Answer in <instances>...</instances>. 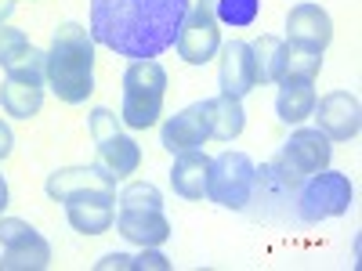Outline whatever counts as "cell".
Listing matches in <instances>:
<instances>
[{
  "label": "cell",
  "mask_w": 362,
  "mask_h": 271,
  "mask_svg": "<svg viewBox=\"0 0 362 271\" xmlns=\"http://www.w3.org/2000/svg\"><path fill=\"white\" fill-rule=\"evenodd\" d=\"M189 0H90V40L141 62L160 58L177 40Z\"/></svg>",
  "instance_id": "1"
},
{
  "label": "cell",
  "mask_w": 362,
  "mask_h": 271,
  "mask_svg": "<svg viewBox=\"0 0 362 271\" xmlns=\"http://www.w3.org/2000/svg\"><path fill=\"white\" fill-rule=\"evenodd\" d=\"M44 80L66 105H80L90 98V90H95V40L83 25L62 22L54 29Z\"/></svg>",
  "instance_id": "2"
},
{
  "label": "cell",
  "mask_w": 362,
  "mask_h": 271,
  "mask_svg": "<svg viewBox=\"0 0 362 271\" xmlns=\"http://www.w3.org/2000/svg\"><path fill=\"white\" fill-rule=\"evenodd\" d=\"M163 95H167V73L156 58L131 62L124 73V112H119V119L131 131L153 127L163 112Z\"/></svg>",
  "instance_id": "3"
},
{
  "label": "cell",
  "mask_w": 362,
  "mask_h": 271,
  "mask_svg": "<svg viewBox=\"0 0 362 271\" xmlns=\"http://www.w3.org/2000/svg\"><path fill=\"white\" fill-rule=\"evenodd\" d=\"M329 156H334V148H329V138L315 127V131H293L290 141L279 148V156L272 159L264 170L279 181L286 192H293L305 177L319 174L329 167Z\"/></svg>",
  "instance_id": "4"
},
{
  "label": "cell",
  "mask_w": 362,
  "mask_h": 271,
  "mask_svg": "<svg viewBox=\"0 0 362 271\" xmlns=\"http://www.w3.org/2000/svg\"><path fill=\"white\" fill-rule=\"evenodd\" d=\"M257 188V167L247 152H221L206 170V199L225 210H243Z\"/></svg>",
  "instance_id": "5"
},
{
  "label": "cell",
  "mask_w": 362,
  "mask_h": 271,
  "mask_svg": "<svg viewBox=\"0 0 362 271\" xmlns=\"http://www.w3.org/2000/svg\"><path fill=\"white\" fill-rule=\"evenodd\" d=\"M351 181L337 170H319L305 177V188L297 192V217L305 224H319L326 217H344L351 206Z\"/></svg>",
  "instance_id": "6"
},
{
  "label": "cell",
  "mask_w": 362,
  "mask_h": 271,
  "mask_svg": "<svg viewBox=\"0 0 362 271\" xmlns=\"http://www.w3.org/2000/svg\"><path fill=\"white\" fill-rule=\"evenodd\" d=\"M174 47L189 66H206L221 51V22L214 15V0H189Z\"/></svg>",
  "instance_id": "7"
},
{
  "label": "cell",
  "mask_w": 362,
  "mask_h": 271,
  "mask_svg": "<svg viewBox=\"0 0 362 271\" xmlns=\"http://www.w3.org/2000/svg\"><path fill=\"white\" fill-rule=\"evenodd\" d=\"M51 264L47 239L18 217H0V271H44Z\"/></svg>",
  "instance_id": "8"
},
{
  "label": "cell",
  "mask_w": 362,
  "mask_h": 271,
  "mask_svg": "<svg viewBox=\"0 0 362 271\" xmlns=\"http://www.w3.org/2000/svg\"><path fill=\"white\" fill-rule=\"evenodd\" d=\"M66 217L80 235H102L116 221V195L105 192V188L76 192V195L66 199Z\"/></svg>",
  "instance_id": "9"
},
{
  "label": "cell",
  "mask_w": 362,
  "mask_h": 271,
  "mask_svg": "<svg viewBox=\"0 0 362 271\" xmlns=\"http://www.w3.org/2000/svg\"><path fill=\"white\" fill-rule=\"evenodd\" d=\"M315 119H319V131L329 141H351L362 127V109L358 98L348 95V90H334L326 98H315Z\"/></svg>",
  "instance_id": "10"
},
{
  "label": "cell",
  "mask_w": 362,
  "mask_h": 271,
  "mask_svg": "<svg viewBox=\"0 0 362 271\" xmlns=\"http://www.w3.org/2000/svg\"><path fill=\"white\" fill-rule=\"evenodd\" d=\"M286 37L297 47H308V51L322 54L329 47V40H334V22H329V15L319 4H297L286 15Z\"/></svg>",
  "instance_id": "11"
},
{
  "label": "cell",
  "mask_w": 362,
  "mask_h": 271,
  "mask_svg": "<svg viewBox=\"0 0 362 271\" xmlns=\"http://www.w3.org/2000/svg\"><path fill=\"white\" fill-rule=\"evenodd\" d=\"M221 95L228 98H239L243 102L250 90L257 87V76H254V54H250V44L247 40H232L221 47Z\"/></svg>",
  "instance_id": "12"
},
{
  "label": "cell",
  "mask_w": 362,
  "mask_h": 271,
  "mask_svg": "<svg viewBox=\"0 0 362 271\" xmlns=\"http://www.w3.org/2000/svg\"><path fill=\"white\" fill-rule=\"evenodd\" d=\"M210 138L206 131V112H203V102L181 109L177 116H170L163 124V148L170 156L177 152H192V148H199L203 141Z\"/></svg>",
  "instance_id": "13"
},
{
  "label": "cell",
  "mask_w": 362,
  "mask_h": 271,
  "mask_svg": "<svg viewBox=\"0 0 362 271\" xmlns=\"http://www.w3.org/2000/svg\"><path fill=\"white\" fill-rule=\"evenodd\" d=\"M116 231L138 246H163L170 239V221L163 217V210H119Z\"/></svg>",
  "instance_id": "14"
},
{
  "label": "cell",
  "mask_w": 362,
  "mask_h": 271,
  "mask_svg": "<svg viewBox=\"0 0 362 271\" xmlns=\"http://www.w3.org/2000/svg\"><path fill=\"white\" fill-rule=\"evenodd\" d=\"M98 145V159H95V167L102 170V174H109L112 181H124V177H131L138 167H141V148H138V141L134 138H127V134H109V138H102V141H95Z\"/></svg>",
  "instance_id": "15"
},
{
  "label": "cell",
  "mask_w": 362,
  "mask_h": 271,
  "mask_svg": "<svg viewBox=\"0 0 362 271\" xmlns=\"http://www.w3.org/2000/svg\"><path fill=\"white\" fill-rule=\"evenodd\" d=\"M47 195L51 199H58V203H66L69 195H76V192H90V188H105V192H112L116 188V181L109 177V174H102L98 167H62V170H54V174H47Z\"/></svg>",
  "instance_id": "16"
},
{
  "label": "cell",
  "mask_w": 362,
  "mask_h": 271,
  "mask_svg": "<svg viewBox=\"0 0 362 271\" xmlns=\"http://www.w3.org/2000/svg\"><path fill=\"white\" fill-rule=\"evenodd\" d=\"M206 170H210V156H203L199 148L192 152H177L174 167H170V185L181 199H203L206 195Z\"/></svg>",
  "instance_id": "17"
},
{
  "label": "cell",
  "mask_w": 362,
  "mask_h": 271,
  "mask_svg": "<svg viewBox=\"0 0 362 271\" xmlns=\"http://www.w3.org/2000/svg\"><path fill=\"white\" fill-rule=\"evenodd\" d=\"M203 112H206L210 138H218V141H232V138L243 134V127H247V112H243V102H239V98H228V95L206 98Z\"/></svg>",
  "instance_id": "18"
},
{
  "label": "cell",
  "mask_w": 362,
  "mask_h": 271,
  "mask_svg": "<svg viewBox=\"0 0 362 271\" xmlns=\"http://www.w3.org/2000/svg\"><path fill=\"white\" fill-rule=\"evenodd\" d=\"M44 105V80H22V76H8L0 87V109L15 119H29L37 116Z\"/></svg>",
  "instance_id": "19"
},
{
  "label": "cell",
  "mask_w": 362,
  "mask_h": 271,
  "mask_svg": "<svg viewBox=\"0 0 362 271\" xmlns=\"http://www.w3.org/2000/svg\"><path fill=\"white\" fill-rule=\"evenodd\" d=\"M279 98H276V112L283 124H300L308 119L315 109V87L308 80H279Z\"/></svg>",
  "instance_id": "20"
},
{
  "label": "cell",
  "mask_w": 362,
  "mask_h": 271,
  "mask_svg": "<svg viewBox=\"0 0 362 271\" xmlns=\"http://www.w3.org/2000/svg\"><path fill=\"white\" fill-rule=\"evenodd\" d=\"M250 54H254V76L257 83H279L283 80V58H286V40L283 37H257L250 44Z\"/></svg>",
  "instance_id": "21"
},
{
  "label": "cell",
  "mask_w": 362,
  "mask_h": 271,
  "mask_svg": "<svg viewBox=\"0 0 362 271\" xmlns=\"http://www.w3.org/2000/svg\"><path fill=\"white\" fill-rule=\"evenodd\" d=\"M319 69H322V54H319V51H308V47L286 44V58H283V80H308V83H315Z\"/></svg>",
  "instance_id": "22"
},
{
  "label": "cell",
  "mask_w": 362,
  "mask_h": 271,
  "mask_svg": "<svg viewBox=\"0 0 362 271\" xmlns=\"http://www.w3.org/2000/svg\"><path fill=\"white\" fill-rule=\"evenodd\" d=\"M214 15L225 25H254L261 15V0H214Z\"/></svg>",
  "instance_id": "23"
},
{
  "label": "cell",
  "mask_w": 362,
  "mask_h": 271,
  "mask_svg": "<svg viewBox=\"0 0 362 271\" xmlns=\"http://www.w3.org/2000/svg\"><path fill=\"white\" fill-rule=\"evenodd\" d=\"M119 210H163V195L156 185H148V181H134V185L124 188L119 195Z\"/></svg>",
  "instance_id": "24"
},
{
  "label": "cell",
  "mask_w": 362,
  "mask_h": 271,
  "mask_svg": "<svg viewBox=\"0 0 362 271\" xmlns=\"http://www.w3.org/2000/svg\"><path fill=\"white\" fill-rule=\"evenodd\" d=\"M29 47H33V44H29V37L22 33V29L0 25V69H11Z\"/></svg>",
  "instance_id": "25"
},
{
  "label": "cell",
  "mask_w": 362,
  "mask_h": 271,
  "mask_svg": "<svg viewBox=\"0 0 362 271\" xmlns=\"http://www.w3.org/2000/svg\"><path fill=\"white\" fill-rule=\"evenodd\" d=\"M116 131H119V124H116L112 109L98 105L95 112H90V138H95V141H102V138H109V134H116Z\"/></svg>",
  "instance_id": "26"
},
{
  "label": "cell",
  "mask_w": 362,
  "mask_h": 271,
  "mask_svg": "<svg viewBox=\"0 0 362 271\" xmlns=\"http://www.w3.org/2000/svg\"><path fill=\"white\" fill-rule=\"evenodd\" d=\"M134 267L145 271V267H156V271H167L170 260L163 253H156V246H141V257H134Z\"/></svg>",
  "instance_id": "27"
},
{
  "label": "cell",
  "mask_w": 362,
  "mask_h": 271,
  "mask_svg": "<svg viewBox=\"0 0 362 271\" xmlns=\"http://www.w3.org/2000/svg\"><path fill=\"white\" fill-rule=\"evenodd\" d=\"M109 267H134V257H127V253H109V257L98 260V271H109Z\"/></svg>",
  "instance_id": "28"
},
{
  "label": "cell",
  "mask_w": 362,
  "mask_h": 271,
  "mask_svg": "<svg viewBox=\"0 0 362 271\" xmlns=\"http://www.w3.org/2000/svg\"><path fill=\"white\" fill-rule=\"evenodd\" d=\"M11 148H15V138H11V127L0 119V159H8L11 156Z\"/></svg>",
  "instance_id": "29"
},
{
  "label": "cell",
  "mask_w": 362,
  "mask_h": 271,
  "mask_svg": "<svg viewBox=\"0 0 362 271\" xmlns=\"http://www.w3.org/2000/svg\"><path fill=\"white\" fill-rule=\"evenodd\" d=\"M11 11H15V0H0V25L11 18Z\"/></svg>",
  "instance_id": "30"
},
{
  "label": "cell",
  "mask_w": 362,
  "mask_h": 271,
  "mask_svg": "<svg viewBox=\"0 0 362 271\" xmlns=\"http://www.w3.org/2000/svg\"><path fill=\"white\" fill-rule=\"evenodd\" d=\"M4 210H8V181L0 177V214H4Z\"/></svg>",
  "instance_id": "31"
}]
</instances>
